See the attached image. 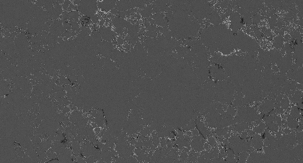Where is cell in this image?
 <instances>
[{"label":"cell","mask_w":303,"mask_h":163,"mask_svg":"<svg viewBox=\"0 0 303 163\" xmlns=\"http://www.w3.org/2000/svg\"><path fill=\"white\" fill-rule=\"evenodd\" d=\"M232 38L230 30L221 25L208 27L204 30L202 35L204 44L219 47L230 45L232 43Z\"/></svg>","instance_id":"1"}]
</instances>
